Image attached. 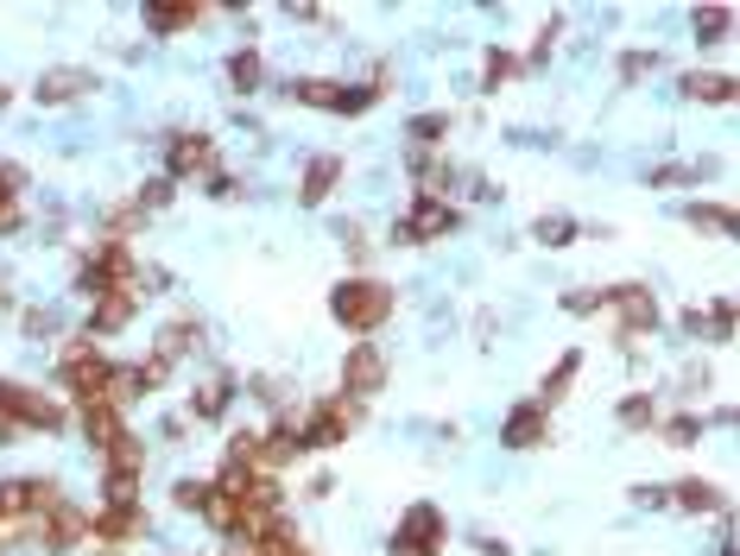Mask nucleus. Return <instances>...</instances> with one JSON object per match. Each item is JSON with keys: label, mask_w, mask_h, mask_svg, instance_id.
Segmentation results:
<instances>
[{"label": "nucleus", "mask_w": 740, "mask_h": 556, "mask_svg": "<svg viewBox=\"0 0 740 556\" xmlns=\"http://www.w3.org/2000/svg\"><path fill=\"white\" fill-rule=\"evenodd\" d=\"M330 316L342 329L367 335V329H380L386 316H393V291H386L380 278H342V285L330 291Z\"/></svg>", "instance_id": "obj_1"}, {"label": "nucleus", "mask_w": 740, "mask_h": 556, "mask_svg": "<svg viewBox=\"0 0 740 556\" xmlns=\"http://www.w3.org/2000/svg\"><path fill=\"white\" fill-rule=\"evenodd\" d=\"M57 379L70 386V399H77V404H114V367H108L89 342H70L64 374H57Z\"/></svg>", "instance_id": "obj_2"}, {"label": "nucleus", "mask_w": 740, "mask_h": 556, "mask_svg": "<svg viewBox=\"0 0 740 556\" xmlns=\"http://www.w3.org/2000/svg\"><path fill=\"white\" fill-rule=\"evenodd\" d=\"M133 278V253L121 247V241H108V247H96L89 259L77 266V291L82 298H102V291H128Z\"/></svg>", "instance_id": "obj_3"}, {"label": "nucleus", "mask_w": 740, "mask_h": 556, "mask_svg": "<svg viewBox=\"0 0 740 556\" xmlns=\"http://www.w3.org/2000/svg\"><path fill=\"white\" fill-rule=\"evenodd\" d=\"M443 551V512L431 500L406 505V519L393 531V556H437Z\"/></svg>", "instance_id": "obj_4"}, {"label": "nucleus", "mask_w": 740, "mask_h": 556, "mask_svg": "<svg viewBox=\"0 0 740 556\" xmlns=\"http://www.w3.org/2000/svg\"><path fill=\"white\" fill-rule=\"evenodd\" d=\"M349 430H355V404L335 392V399H317V404H310L305 436H298V443H305V449H330V443H342Z\"/></svg>", "instance_id": "obj_5"}, {"label": "nucleus", "mask_w": 740, "mask_h": 556, "mask_svg": "<svg viewBox=\"0 0 740 556\" xmlns=\"http://www.w3.org/2000/svg\"><path fill=\"white\" fill-rule=\"evenodd\" d=\"M197 171H216V140L209 133H172L165 140V177H197Z\"/></svg>", "instance_id": "obj_6"}, {"label": "nucleus", "mask_w": 740, "mask_h": 556, "mask_svg": "<svg viewBox=\"0 0 740 556\" xmlns=\"http://www.w3.org/2000/svg\"><path fill=\"white\" fill-rule=\"evenodd\" d=\"M380 379H386V360H380L374 342H361V348L342 360V392H349V399H374V392H380Z\"/></svg>", "instance_id": "obj_7"}, {"label": "nucleus", "mask_w": 740, "mask_h": 556, "mask_svg": "<svg viewBox=\"0 0 740 556\" xmlns=\"http://www.w3.org/2000/svg\"><path fill=\"white\" fill-rule=\"evenodd\" d=\"M89 531L96 537H108V544H128V537H140L146 531V505L140 500H108L96 519H89Z\"/></svg>", "instance_id": "obj_8"}, {"label": "nucleus", "mask_w": 740, "mask_h": 556, "mask_svg": "<svg viewBox=\"0 0 740 556\" xmlns=\"http://www.w3.org/2000/svg\"><path fill=\"white\" fill-rule=\"evenodd\" d=\"M544 430H551V411H544L538 399H526V404H512L507 411L500 443H507V449H532V443H544Z\"/></svg>", "instance_id": "obj_9"}, {"label": "nucleus", "mask_w": 740, "mask_h": 556, "mask_svg": "<svg viewBox=\"0 0 740 556\" xmlns=\"http://www.w3.org/2000/svg\"><path fill=\"white\" fill-rule=\"evenodd\" d=\"M291 96L305 101V108H342V114H361V108H374L380 89H342V82H298Z\"/></svg>", "instance_id": "obj_10"}, {"label": "nucleus", "mask_w": 740, "mask_h": 556, "mask_svg": "<svg viewBox=\"0 0 740 556\" xmlns=\"http://www.w3.org/2000/svg\"><path fill=\"white\" fill-rule=\"evenodd\" d=\"M608 303L620 310V329H627V335H645V329H659V303H652V291H639V285H614Z\"/></svg>", "instance_id": "obj_11"}, {"label": "nucleus", "mask_w": 740, "mask_h": 556, "mask_svg": "<svg viewBox=\"0 0 740 556\" xmlns=\"http://www.w3.org/2000/svg\"><path fill=\"white\" fill-rule=\"evenodd\" d=\"M133 303H140V291H102V298H96V310H89V329H96V335H121V329H128V316H133Z\"/></svg>", "instance_id": "obj_12"}, {"label": "nucleus", "mask_w": 740, "mask_h": 556, "mask_svg": "<svg viewBox=\"0 0 740 556\" xmlns=\"http://www.w3.org/2000/svg\"><path fill=\"white\" fill-rule=\"evenodd\" d=\"M456 227V209H443V202H418L406 222H399V241H437V234H450Z\"/></svg>", "instance_id": "obj_13"}, {"label": "nucleus", "mask_w": 740, "mask_h": 556, "mask_svg": "<svg viewBox=\"0 0 740 556\" xmlns=\"http://www.w3.org/2000/svg\"><path fill=\"white\" fill-rule=\"evenodd\" d=\"M102 455H108V487H133V475L146 468V449H140V436H128V430H121Z\"/></svg>", "instance_id": "obj_14"}, {"label": "nucleus", "mask_w": 740, "mask_h": 556, "mask_svg": "<svg viewBox=\"0 0 740 556\" xmlns=\"http://www.w3.org/2000/svg\"><path fill=\"white\" fill-rule=\"evenodd\" d=\"M335 177H342V158H335V152H317V158H310L305 165V184H298V202H305V209H317V202L330 197L335 190Z\"/></svg>", "instance_id": "obj_15"}, {"label": "nucleus", "mask_w": 740, "mask_h": 556, "mask_svg": "<svg viewBox=\"0 0 740 556\" xmlns=\"http://www.w3.org/2000/svg\"><path fill=\"white\" fill-rule=\"evenodd\" d=\"M45 551H77V537L89 531V512H77V505H52V519H45Z\"/></svg>", "instance_id": "obj_16"}, {"label": "nucleus", "mask_w": 740, "mask_h": 556, "mask_svg": "<svg viewBox=\"0 0 740 556\" xmlns=\"http://www.w3.org/2000/svg\"><path fill=\"white\" fill-rule=\"evenodd\" d=\"M89 82H96L89 70H52V76H38V89H32V96H38L45 108H52V101H77L82 89H89Z\"/></svg>", "instance_id": "obj_17"}, {"label": "nucleus", "mask_w": 740, "mask_h": 556, "mask_svg": "<svg viewBox=\"0 0 740 556\" xmlns=\"http://www.w3.org/2000/svg\"><path fill=\"white\" fill-rule=\"evenodd\" d=\"M82 436H89L96 449H108V443L121 436V404H82Z\"/></svg>", "instance_id": "obj_18"}, {"label": "nucleus", "mask_w": 740, "mask_h": 556, "mask_svg": "<svg viewBox=\"0 0 740 556\" xmlns=\"http://www.w3.org/2000/svg\"><path fill=\"white\" fill-rule=\"evenodd\" d=\"M684 96L689 101H715V108H721V101H735V76H721V70H696L684 82Z\"/></svg>", "instance_id": "obj_19"}, {"label": "nucleus", "mask_w": 740, "mask_h": 556, "mask_svg": "<svg viewBox=\"0 0 740 556\" xmlns=\"http://www.w3.org/2000/svg\"><path fill=\"white\" fill-rule=\"evenodd\" d=\"M203 20V7H172V0H153L146 7V25L153 32H184V25H197Z\"/></svg>", "instance_id": "obj_20"}, {"label": "nucleus", "mask_w": 740, "mask_h": 556, "mask_svg": "<svg viewBox=\"0 0 740 556\" xmlns=\"http://www.w3.org/2000/svg\"><path fill=\"white\" fill-rule=\"evenodd\" d=\"M20 184H26V171H20V165H0V234H13V227H20V209H13Z\"/></svg>", "instance_id": "obj_21"}, {"label": "nucleus", "mask_w": 740, "mask_h": 556, "mask_svg": "<svg viewBox=\"0 0 740 556\" xmlns=\"http://www.w3.org/2000/svg\"><path fill=\"white\" fill-rule=\"evenodd\" d=\"M576 367H583V354H563L557 367H551V379H544V392H538V404H544V411H551V404H557L563 392H570V379H576Z\"/></svg>", "instance_id": "obj_22"}, {"label": "nucleus", "mask_w": 740, "mask_h": 556, "mask_svg": "<svg viewBox=\"0 0 740 556\" xmlns=\"http://www.w3.org/2000/svg\"><path fill=\"white\" fill-rule=\"evenodd\" d=\"M190 348H197V323H172L165 335H158L153 360H165V367H172V360H178V354H190Z\"/></svg>", "instance_id": "obj_23"}, {"label": "nucleus", "mask_w": 740, "mask_h": 556, "mask_svg": "<svg viewBox=\"0 0 740 556\" xmlns=\"http://www.w3.org/2000/svg\"><path fill=\"white\" fill-rule=\"evenodd\" d=\"M677 505H689V512H715L721 505V493H715L709 480H677V493H671Z\"/></svg>", "instance_id": "obj_24"}, {"label": "nucleus", "mask_w": 740, "mask_h": 556, "mask_svg": "<svg viewBox=\"0 0 740 556\" xmlns=\"http://www.w3.org/2000/svg\"><path fill=\"white\" fill-rule=\"evenodd\" d=\"M689 227H703V234H728V227H735V209H721V202H696V209H689Z\"/></svg>", "instance_id": "obj_25"}, {"label": "nucleus", "mask_w": 740, "mask_h": 556, "mask_svg": "<svg viewBox=\"0 0 740 556\" xmlns=\"http://www.w3.org/2000/svg\"><path fill=\"white\" fill-rule=\"evenodd\" d=\"M234 399V379H209L203 392H197V418H222Z\"/></svg>", "instance_id": "obj_26"}, {"label": "nucleus", "mask_w": 740, "mask_h": 556, "mask_svg": "<svg viewBox=\"0 0 740 556\" xmlns=\"http://www.w3.org/2000/svg\"><path fill=\"white\" fill-rule=\"evenodd\" d=\"M229 82H234V89H259V51H234V57H229Z\"/></svg>", "instance_id": "obj_27"}, {"label": "nucleus", "mask_w": 740, "mask_h": 556, "mask_svg": "<svg viewBox=\"0 0 740 556\" xmlns=\"http://www.w3.org/2000/svg\"><path fill=\"white\" fill-rule=\"evenodd\" d=\"M652 418H659V404L645 399V392L620 399V424H627V430H652Z\"/></svg>", "instance_id": "obj_28"}, {"label": "nucleus", "mask_w": 740, "mask_h": 556, "mask_svg": "<svg viewBox=\"0 0 740 556\" xmlns=\"http://www.w3.org/2000/svg\"><path fill=\"white\" fill-rule=\"evenodd\" d=\"M538 241H544V247H570V241H576V222H570V215H544V222H538Z\"/></svg>", "instance_id": "obj_29"}, {"label": "nucleus", "mask_w": 740, "mask_h": 556, "mask_svg": "<svg viewBox=\"0 0 740 556\" xmlns=\"http://www.w3.org/2000/svg\"><path fill=\"white\" fill-rule=\"evenodd\" d=\"M728 32V7H703L696 13V38H721Z\"/></svg>", "instance_id": "obj_30"}, {"label": "nucleus", "mask_w": 740, "mask_h": 556, "mask_svg": "<svg viewBox=\"0 0 740 556\" xmlns=\"http://www.w3.org/2000/svg\"><path fill=\"white\" fill-rule=\"evenodd\" d=\"M696 436H703V418H671V424H664V443H677V449L696 443Z\"/></svg>", "instance_id": "obj_31"}, {"label": "nucleus", "mask_w": 740, "mask_h": 556, "mask_svg": "<svg viewBox=\"0 0 740 556\" xmlns=\"http://www.w3.org/2000/svg\"><path fill=\"white\" fill-rule=\"evenodd\" d=\"M178 505H184V512H203V505H209V480H178Z\"/></svg>", "instance_id": "obj_32"}, {"label": "nucleus", "mask_w": 740, "mask_h": 556, "mask_svg": "<svg viewBox=\"0 0 740 556\" xmlns=\"http://www.w3.org/2000/svg\"><path fill=\"white\" fill-rule=\"evenodd\" d=\"M172 190H178L172 177H153V184L140 190V209H165V202H172Z\"/></svg>", "instance_id": "obj_33"}, {"label": "nucleus", "mask_w": 740, "mask_h": 556, "mask_svg": "<svg viewBox=\"0 0 740 556\" xmlns=\"http://www.w3.org/2000/svg\"><path fill=\"white\" fill-rule=\"evenodd\" d=\"M601 303H608V291H570L563 310H570V316H588V310H601Z\"/></svg>", "instance_id": "obj_34"}, {"label": "nucleus", "mask_w": 740, "mask_h": 556, "mask_svg": "<svg viewBox=\"0 0 740 556\" xmlns=\"http://www.w3.org/2000/svg\"><path fill=\"white\" fill-rule=\"evenodd\" d=\"M411 133H418V140H443V133H450V114H418Z\"/></svg>", "instance_id": "obj_35"}, {"label": "nucleus", "mask_w": 740, "mask_h": 556, "mask_svg": "<svg viewBox=\"0 0 740 556\" xmlns=\"http://www.w3.org/2000/svg\"><path fill=\"white\" fill-rule=\"evenodd\" d=\"M507 76H512V57H507V51H494V57H487V76H482V82H487V89H500Z\"/></svg>", "instance_id": "obj_36"}, {"label": "nucleus", "mask_w": 740, "mask_h": 556, "mask_svg": "<svg viewBox=\"0 0 740 556\" xmlns=\"http://www.w3.org/2000/svg\"><path fill=\"white\" fill-rule=\"evenodd\" d=\"M652 64H659L652 51H627V57H620V76H645V70H652Z\"/></svg>", "instance_id": "obj_37"}, {"label": "nucleus", "mask_w": 740, "mask_h": 556, "mask_svg": "<svg viewBox=\"0 0 740 556\" xmlns=\"http://www.w3.org/2000/svg\"><path fill=\"white\" fill-rule=\"evenodd\" d=\"M645 184H689V171H684V165H659Z\"/></svg>", "instance_id": "obj_38"}, {"label": "nucleus", "mask_w": 740, "mask_h": 556, "mask_svg": "<svg viewBox=\"0 0 740 556\" xmlns=\"http://www.w3.org/2000/svg\"><path fill=\"white\" fill-rule=\"evenodd\" d=\"M108 556H114V551H108Z\"/></svg>", "instance_id": "obj_39"}]
</instances>
